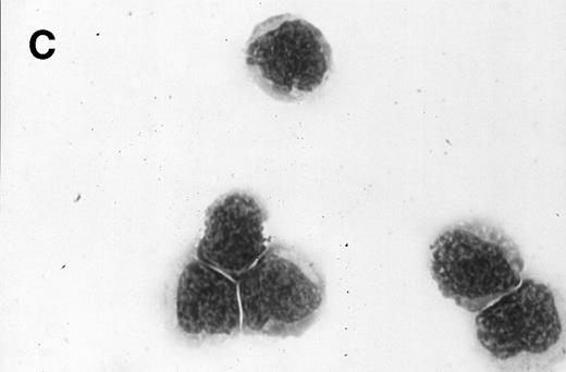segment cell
<instances>
[{"label": "cell", "instance_id": "1", "mask_svg": "<svg viewBox=\"0 0 566 372\" xmlns=\"http://www.w3.org/2000/svg\"><path fill=\"white\" fill-rule=\"evenodd\" d=\"M236 283L245 334L299 336L315 322L325 295L319 265L282 243L269 246Z\"/></svg>", "mask_w": 566, "mask_h": 372}, {"label": "cell", "instance_id": "2", "mask_svg": "<svg viewBox=\"0 0 566 372\" xmlns=\"http://www.w3.org/2000/svg\"><path fill=\"white\" fill-rule=\"evenodd\" d=\"M430 251L431 275L439 290L469 312H479L521 282L520 250L493 224L456 223L434 239Z\"/></svg>", "mask_w": 566, "mask_h": 372}, {"label": "cell", "instance_id": "3", "mask_svg": "<svg viewBox=\"0 0 566 372\" xmlns=\"http://www.w3.org/2000/svg\"><path fill=\"white\" fill-rule=\"evenodd\" d=\"M245 62L267 95L295 102L321 86L331 66L332 51L319 28L284 13L254 28L246 44Z\"/></svg>", "mask_w": 566, "mask_h": 372}, {"label": "cell", "instance_id": "4", "mask_svg": "<svg viewBox=\"0 0 566 372\" xmlns=\"http://www.w3.org/2000/svg\"><path fill=\"white\" fill-rule=\"evenodd\" d=\"M481 346L507 360L521 352L543 354L557 343L562 324L551 289L526 278L476 317Z\"/></svg>", "mask_w": 566, "mask_h": 372}, {"label": "cell", "instance_id": "5", "mask_svg": "<svg viewBox=\"0 0 566 372\" xmlns=\"http://www.w3.org/2000/svg\"><path fill=\"white\" fill-rule=\"evenodd\" d=\"M267 213L246 191L220 196L207 209L196 258L237 281L266 251Z\"/></svg>", "mask_w": 566, "mask_h": 372}, {"label": "cell", "instance_id": "6", "mask_svg": "<svg viewBox=\"0 0 566 372\" xmlns=\"http://www.w3.org/2000/svg\"><path fill=\"white\" fill-rule=\"evenodd\" d=\"M179 328L189 337L230 336L242 328L237 283L196 259L179 277L175 296Z\"/></svg>", "mask_w": 566, "mask_h": 372}]
</instances>
